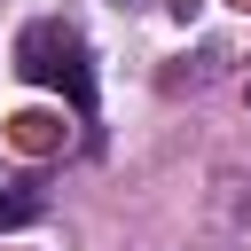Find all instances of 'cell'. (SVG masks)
Listing matches in <instances>:
<instances>
[{"instance_id": "obj_1", "label": "cell", "mask_w": 251, "mask_h": 251, "mask_svg": "<svg viewBox=\"0 0 251 251\" xmlns=\"http://www.w3.org/2000/svg\"><path fill=\"white\" fill-rule=\"evenodd\" d=\"M16 71H24L31 86H63L78 118L94 110V63H86V39H78V24H63V16L31 24V31L16 39Z\"/></svg>"}, {"instance_id": "obj_2", "label": "cell", "mask_w": 251, "mask_h": 251, "mask_svg": "<svg viewBox=\"0 0 251 251\" xmlns=\"http://www.w3.org/2000/svg\"><path fill=\"white\" fill-rule=\"evenodd\" d=\"M31 212H39V204H31V196H0V227H24V220H31Z\"/></svg>"}]
</instances>
